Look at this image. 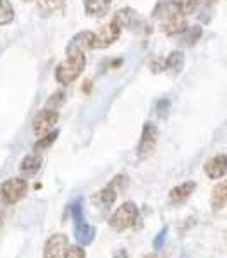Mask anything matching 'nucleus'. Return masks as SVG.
Masks as SVG:
<instances>
[{
  "label": "nucleus",
  "mask_w": 227,
  "mask_h": 258,
  "mask_svg": "<svg viewBox=\"0 0 227 258\" xmlns=\"http://www.w3.org/2000/svg\"><path fill=\"white\" fill-rule=\"evenodd\" d=\"M69 248V239L65 234H52L43 246V258H64Z\"/></svg>",
  "instance_id": "nucleus-9"
},
{
  "label": "nucleus",
  "mask_w": 227,
  "mask_h": 258,
  "mask_svg": "<svg viewBox=\"0 0 227 258\" xmlns=\"http://www.w3.org/2000/svg\"><path fill=\"white\" fill-rule=\"evenodd\" d=\"M0 226H2V219H0Z\"/></svg>",
  "instance_id": "nucleus-32"
},
{
  "label": "nucleus",
  "mask_w": 227,
  "mask_h": 258,
  "mask_svg": "<svg viewBox=\"0 0 227 258\" xmlns=\"http://www.w3.org/2000/svg\"><path fill=\"white\" fill-rule=\"evenodd\" d=\"M146 258H162V256H159L157 253H152V255H148Z\"/></svg>",
  "instance_id": "nucleus-30"
},
{
  "label": "nucleus",
  "mask_w": 227,
  "mask_h": 258,
  "mask_svg": "<svg viewBox=\"0 0 227 258\" xmlns=\"http://www.w3.org/2000/svg\"><path fill=\"white\" fill-rule=\"evenodd\" d=\"M57 136H59V129H53V131H50L48 135L41 136V138H38V141L33 145V152H43V150L50 148L52 145L55 143Z\"/></svg>",
  "instance_id": "nucleus-18"
},
{
  "label": "nucleus",
  "mask_w": 227,
  "mask_h": 258,
  "mask_svg": "<svg viewBox=\"0 0 227 258\" xmlns=\"http://www.w3.org/2000/svg\"><path fill=\"white\" fill-rule=\"evenodd\" d=\"M114 19L121 24V28H127V30L143 33V35H150L152 33V24L131 7H124V9L117 11Z\"/></svg>",
  "instance_id": "nucleus-3"
},
{
  "label": "nucleus",
  "mask_w": 227,
  "mask_h": 258,
  "mask_svg": "<svg viewBox=\"0 0 227 258\" xmlns=\"http://www.w3.org/2000/svg\"><path fill=\"white\" fill-rule=\"evenodd\" d=\"M184 69V53L183 52H172L171 55L165 59V71L172 74V76H179L181 71Z\"/></svg>",
  "instance_id": "nucleus-15"
},
{
  "label": "nucleus",
  "mask_w": 227,
  "mask_h": 258,
  "mask_svg": "<svg viewBox=\"0 0 227 258\" xmlns=\"http://www.w3.org/2000/svg\"><path fill=\"white\" fill-rule=\"evenodd\" d=\"M152 18L157 23L159 30L169 36L183 35L188 30V23H186V16L181 12L171 0L157 4V7L152 12Z\"/></svg>",
  "instance_id": "nucleus-1"
},
{
  "label": "nucleus",
  "mask_w": 227,
  "mask_h": 258,
  "mask_svg": "<svg viewBox=\"0 0 227 258\" xmlns=\"http://www.w3.org/2000/svg\"><path fill=\"white\" fill-rule=\"evenodd\" d=\"M28 181L23 177H11L0 186V202L4 205H16L26 197Z\"/></svg>",
  "instance_id": "nucleus-5"
},
{
  "label": "nucleus",
  "mask_w": 227,
  "mask_h": 258,
  "mask_svg": "<svg viewBox=\"0 0 227 258\" xmlns=\"http://www.w3.org/2000/svg\"><path fill=\"white\" fill-rule=\"evenodd\" d=\"M150 68H152V71H154L155 74L164 73V71H165V60H162V59H154V60H152V64H150Z\"/></svg>",
  "instance_id": "nucleus-27"
},
{
  "label": "nucleus",
  "mask_w": 227,
  "mask_h": 258,
  "mask_svg": "<svg viewBox=\"0 0 227 258\" xmlns=\"http://www.w3.org/2000/svg\"><path fill=\"white\" fill-rule=\"evenodd\" d=\"M114 258H129V253H127L124 248H121V249H117V251L114 253Z\"/></svg>",
  "instance_id": "nucleus-28"
},
{
  "label": "nucleus",
  "mask_w": 227,
  "mask_h": 258,
  "mask_svg": "<svg viewBox=\"0 0 227 258\" xmlns=\"http://www.w3.org/2000/svg\"><path fill=\"white\" fill-rule=\"evenodd\" d=\"M225 239H227V238H225Z\"/></svg>",
  "instance_id": "nucleus-33"
},
{
  "label": "nucleus",
  "mask_w": 227,
  "mask_h": 258,
  "mask_svg": "<svg viewBox=\"0 0 227 258\" xmlns=\"http://www.w3.org/2000/svg\"><path fill=\"white\" fill-rule=\"evenodd\" d=\"M195 189H196L195 181H186V182H183V184L172 188L171 193H169V198H171L172 203H184L186 200L195 193Z\"/></svg>",
  "instance_id": "nucleus-13"
},
{
  "label": "nucleus",
  "mask_w": 227,
  "mask_h": 258,
  "mask_svg": "<svg viewBox=\"0 0 227 258\" xmlns=\"http://www.w3.org/2000/svg\"><path fill=\"white\" fill-rule=\"evenodd\" d=\"M62 102H64V93L59 91V93H55L53 97L47 100V105L45 107H47V109H52V110H57L62 105Z\"/></svg>",
  "instance_id": "nucleus-22"
},
{
  "label": "nucleus",
  "mask_w": 227,
  "mask_h": 258,
  "mask_svg": "<svg viewBox=\"0 0 227 258\" xmlns=\"http://www.w3.org/2000/svg\"><path fill=\"white\" fill-rule=\"evenodd\" d=\"M95 232H97V231H95V227L90 226L85 219L74 222V234H76V239H78V243H80L81 246H88V244L93 243Z\"/></svg>",
  "instance_id": "nucleus-12"
},
{
  "label": "nucleus",
  "mask_w": 227,
  "mask_h": 258,
  "mask_svg": "<svg viewBox=\"0 0 227 258\" xmlns=\"http://www.w3.org/2000/svg\"><path fill=\"white\" fill-rule=\"evenodd\" d=\"M198 2H201L203 6H210V4H213V0H198Z\"/></svg>",
  "instance_id": "nucleus-29"
},
{
  "label": "nucleus",
  "mask_w": 227,
  "mask_h": 258,
  "mask_svg": "<svg viewBox=\"0 0 227 258\" xmlns=\"http://www.w3.org/2000/svg\"><path fill=\"white\" fill-rule=\"evenodd\" d=\"M65 53H67V59L57 66L55 80H57V83H60V85L67 86V85H71V83L76 81L78 78L81 76L83 71H85V68H86V55H85V52H83V50L69 47V45H67Z\"/></svg>",
  "instance_id": "nucleus-2"
},
{
  "label": "nucleus",
  "mask_w": 227,
  "mask_h": 258,
  "mask_svg": "<svg viewBox=\"0 0 227 258\" xmlns=\"http://www.w3.org/2000/svg\"><path fill=\"white\" fill-rule=\"evenodd\" d=\"M57 120H59V112L45 107V109L40 110L38 114L35 115V119H33V131H35V135L38 136V138H41V136L53 131Z\"/></svg>",
  "instance_id": "nucleus-7"
},
{
  "label": "nucleus",
  "mask_w": 227,
  "mask_h": 258,
  "mask_svg": "<svg viewBox=\"0 0 227 258\" xmlns=\"http://www.w3.org/2000/svg\"><path fill=\"white\" fill-rule=\"evenodd\" d=\"M188 31V30H186ZM201 36V28L200 26H191L189 28V31H188V35H186V41H188L189 45H193L195 41L200 38Z\"/></svg>",
  "instance_id": "nucleus-25"
},
{
  "label": "nucleus",
  "mask_w": 227,
  "mask_h": 258,
  "mask_svg": "<svg viewBox=\"0 0 227 258\" xmlns=\"http://www.w3.org/2000/svg\"><path fill=\"white\" fill-rule=\"evenodd\" d=\"M41 167V159L38 155H28L24 157L23 160H21V165H19V170L24 174V176H33V174H36Z\"/></svg>",
  "instance_id": "nucleus-17"
},
{
  "label": "nucleus",
  "mask_w": 227,
  "mask_h": 258,
  "mask_svg": "<svg viewBox=\"0 0 227 258\" xmlns=\"http://www.w3.org/2000/svg\"><path fill=\"white\" fill-rule=\"evenodd\" d=\"M167 232H169V229H167V227H164L162 231L159 232V236H157L155 241H154V248H155V249L164 248L165 241H167Z\"/></svg>",
  "instance_id": "nucleus-26"
},
{
  "label": "nucleus",
  "mask_w": 227,
  "mask_h": 258,
  "mask_svg": "<svg viewBox=\"0 0 227 258\" xmlns=\"http://www.w3.org/2000/svg\"><path fill=\"white\" fill-rule=\"evenodd\" d=\"M172 4L179 9L181 12H183L184 16H189V14H193L196 9H198V0H171Z\"/></svg>",
  "instance_id": "nucleus-20"
},
{
  "label": "nucleus",
  "mask_w": 227,
  "mask_h": 258,
  "mask_svg": "<svg viewBox=\"0 0 227 258\" xmlns=\"http://www.w3.org/2000/svg\"><path fill=\"white\" fill-rule=\"evenodd\" d=\"M205 174L208 179H220L227 176V155H215L205 164Z\"/></svg>",
  "instance_id": "nucleus-10"
},
{
  "label": "nucleus",
  "mask_w": 227,
  "mask_h": 258,
  "mask_svg": "<svg viewBox=\"0 0 227 258\" xmlns=\"http://www.w3.org/2000/svg\"><path fill=\"white\" fill-rule=\"evenodd\" d=\"M64 258H86V253L81 246H69Z\"/></svg>",
  "instance_id": "nucleus-24"
},
{
  "label": "nucleus",
  "mask_w": 227,
  "mask_h": 258,
  "mask_svg": "<svg viewBox=\"0 0 227 258\" xmlns=\"http://www.w3.org/2000/svg\"><path fill=\"white\" fill-rule=\"evenodd\" d=\"M115 200H117V189H115V186L112 182H110L109 186H105L103 189L98 191V195L95 197V202H97L100 207H103V209H109L110 205H114Z\"/></svg>",
  "instance_id": "nucleus-14"
},
{
  "label": "nucleus",
  "mask_w": 227,
  "mask_h": 258,
  "mask_svg": "<svg viewBox=\"0 0 227 258\" xmlns=\"http://www.w3.org/2000/svg\"><path fill=\"white\" fill-rule=\"evenodd\" d=\"M14 21V7L9 0H0V26H7Z\"/></svg>",
  "instance_id": "nucleus-19"
},
{
  "label": "nucleus",
  "mask_w": 227,
  "mask_h": 258,
  "mask_svg": "<svg viewBox=\"0 0 227 258\" xmlns=\"http://www.w3.org/2000/svg\"><path fill=\"white\" fill-rule=\"evenodd\" d=\"M138 215H139L138 207H136L133 202H126L114 212L112 217L109 220V224L114 231L122 232V231H127V229H131L134 226L136 220H138Z\"/></svg>",
  "instance_id": "nucleus-4"
},
{
  "label": "nucleus",
  "mask_w": 227,
  "mask_h": 258,
  "mask_svg": "<svg viewBox=\"0 0 227 258\" xmlns=\"http://www.w3.org/2000/svg\"><path fill=\"white\" fill-rule=\"evenodd\" d=\"M121 24L117 23L114 18L110 23H107L105 26H102L100 30L95 33V38H93V50H100V48H107L110 47L112 43L119 40L121 36Z\"/></svg>",
  "instance_id": "nucleus-6"
},
{
  "label": "nucleus",
  "mask_w": 227,
  "mask_h": 258,
  "mask_svg": "<svg viewBox=\"0 0 227 258\" xmlns=\"http://www.w3.org/2000/svg\"><path fill=\"white\" fill-rule=\"evenodd\" d=\"M64 0H38V6L43 12H53L62 7Z\"/></svg>",
  "instance_id": "nucleus-21"
},
{
  "label": "nucleus",
  "mask_w": 227,
  "mask_h": 258,
  "mask_svg": "<svg viewBox=\"0 0 227 258\" xmlns=\"http://www.w3.org/2000/svg\"><path fill=\"white\" fill-rule=\"evenodd\" d=\"M157 141H159V127L154 122H144L138 145V157L144 159V157L150 155L157 147Z\"/></svg>",
  "instance_id": "nucleus-8"
},
{
  "label": "nucleus",
  "mask_w": 227,
  "mask_h": 258,
  "mask_svg": "<svg viewBox=\"0 0 227 258\" xmlns=\"http://www.w3.org/2000/svg\"><path fill=\"white\" fill-rule=\"evenodd\" d=\"M85 4V12L90 18H105L107 12L112 7V0H83Z\"/></svg>",
  "instance_id": "nucleus-11"
},
{
  "label": "nucleus",
  "mask_w": 227,
  "mask_h": 258,
  "mask_svg": "<svg viewBox=\"0 0 227 258\" xmlns=\"http://www.w3.org/2000/svg\"><path fill=\"white\" fill-rule=\"evenodd\" d=\"M212 207L213 210H220L222 207L227 203V179L222 182H218L215 188L212 189Z\"/></svg>",
  "instance_id": "nucleus-16"
},
{
  "label": "nucleus",
  "mask_w": 227,
  "mask_h": 258,
  "mask_svg": "<svg viewBox=\"0 0 227 258\" xmlns=\"http://www.w3.org/2000/svg\"><path fill=\"white\" fill-rule=\"evenodd\" d=\"M169 109H171V102H169V98L159 100V103H157V115H159V117H167Z\"/></svg>",
  "instance_id": "nucleus-23"
},
{
  "label": "nucleus",
  "mask_w": 227,
  "mask_h": 258,
  "mask_svg": "<svg viewBox=\"0 0 227 258\" xmlns=\"http://www.w3.org/2000/svg\"><path fill=\"white\" fill-rule=\"evenodd\" d=\"M24 2H33V0H24Z\"/></svg>",
  "instance_id": "nucleus-31"
}]
</instances>
